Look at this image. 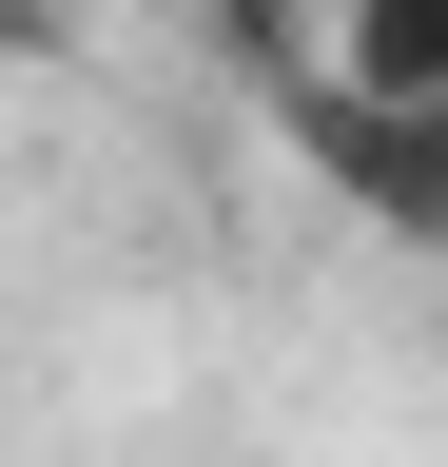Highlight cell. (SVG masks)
Returning <instances> with one entry per match:
<instances>
[{"label":"cell","mask_w":448,"mask_h":467,"mask_svg":"<svg viewBox=\"0 0 448 467\" xmlns=\"http://www.w3.org/2000/svg\"><path fill=\"white\" fill-rule=\"evenodd\" d=\"M351 78L370 98H448V0H351Z\"/></svg>","instance_id":"cell-1"}]
</instances>
